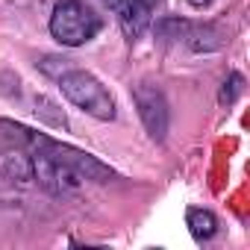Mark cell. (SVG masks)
I'll use <instances>...</instances> for the list:
<instances>
[{"mask_svg":"<svg viewBox=\"0 0 250 250\" xmlns=\"http://www.w3.org/2000/svg\"><path fill=\"white\" fill-rule=\"evenodd\" d=\"M0 177L15 186H30L33 183V156L24 147H12L0 153Z\"/></svg>","mask_w":250,"mask_h":250,"instance_id":"52a82bcc","label":"cell"},{"mask_svg":"<svg viewBox=\"0 0 250 250\" xmlns=\"http://www.w3.org/2000/svg\"><path fill=\"white\" fill-rule=\"evenodd\" d=\"M0 133H3L6 139H12V142H18L21 147H33V150H39V147L44 145V139H47V136H42V133L24 127V124L6 121V118H0Z\"/></svg>","mask_w":250,"mask_h":250,"instance_id":"30bf717a","label":"cell"},{"mask_svg":"<svg viewBox=\"0 0 250 250\" xmlns=\"http://www.w3.org/2000/svg\"><path fill=\"white\" fill-rule=\"evenodd\" d=\"M186 42H188V47L191 50H203V53H209V50H218L221 44H224V33L218 30V27H191L188 24V33H186Z\"/></svg>","mask_w":250,"mask_h":250,"instance_id":"9c48e42d","label":"cell"},{"mask_svg":"<svg viewBox=\"0 0 250 250\" xmlns=\"http://www.w3.org/2000/svg\"><path fill=\"white\" fill-rule=\"evenodd\" d=\"M39 150H44V153H50L53 159L71 165L83 180H91V183H109V180H115V171H112L106 162H100L97 156H91V153H85V150H80V147L62 145V142H56V139H44V145H42Z\"/></svg>","mask_w":250,"mask_h":250,"instance_id":"277c9868","label":"cell"},{"mask_svg":"<svg viewBox=\"0 0 250 250\" xmlns=\"http://www.w3.org/2000/svg\"><path fill=\"white\" fill-rule=\"evenodd\" d=\"M186 227H188V232H191V238H194L197 244H206V241H212L215 232H218V218H215L209 209L191 206V209L186 212Z\"/></svg>","mask_w":250,"mask_h":250,"instance_id":"ba28073f","label":"cell"},{"mask_svg":"<svg viewBox=\"0 0 250 250\" xmlns=\"http://www.w3.org/2000/svg\"><path fill=\"white\" fill-rule=\"evenodd\" d=\"M133 100H136V109H139V118L145 124L147 136L153 142H165L168 127H171V112H168V100L162 88L153 83H139L133 91Z\"/></svg>","mask_w":250,"mask_h":250,"instance_id":"3957f363","label":"cell"},{"mask_svg":"<svg viewBox=\"0 0 250 250\" xmlns=\"http://www.w3.org/2000/svg\"><path fill=\"white\" fill-rule=\"evenodd\" d=\"M241 91H244V77L229 74V80H224V85H221V103H235V97Z\"/></svg>","mask_w":250,"mask_h":250,"instance_id":"7c38bea8","label":"cell"},{"mask_svg":"<svg viewBox=\"0 0 250 250\" xmlns=\"http://www.w3.org/2000/svg\"><path fill=\"white\" fill-rule=\"evenodd\" d=\"M100 15L83 0H59L50 15V36L62 47H83L100 33Z\"/></svg>","mask_w":250,"mask_h":250,"instance_id":"7a4b0ae2","label":"cell"},{"mask_svg":"<svg viewBox=\"0 0 250 250\" xmlns=\"http://www.w3.org/2000/svg\"><path fill=\"white\" fill-rule=\"evenodd\" d=\"M188 3H191L194 9H203V6H209V3H212V0H188Z\"/></svg>","mask_w":250,"mask_h":250,"instance_id":"5bb4252c","label":"cell"},{"mask_svg":"<svg viewBox=\"0 0 250 250\" xmlns=\"http://www.w3.org/2000/svg\"><path fill=\"white\" fill-rule=\"evenodd\" d=\"M109 6L130 42H136L147 27H150V18H153V6L150 0H109Z\"/></svg>","mask_w":250,"mask_h":250,"instance_id":"8992f818","label":"cell"},{"mask_svg":"<svg viewBox=\"0 0 250 250\" xmlns=\"http://www.w3.org/2000/svg\"><path fill=\"white\" fill-rule=\"evenodd\" d=\"M59 88H62V97L71 106H77L80 112H85L97 121L115 118V97L94 74H88L83 68H71L59 77Z\"/></svg>","mask_w":250,"mask_h":250,"instance_id":"6da1fadb","label":"cell"},{"mask_svg":"<svg viewBox=\"0 0 250 250\" xmlns=\"http://www.w3.org/2000/svg\"><path fill=\"white\" fill-rule=\"evenodd\" d=\"M33 180H36L44 191H50V194H71V191H77L80 183H83V177H80L71 165L53 159V156L44 153V150H36V153H33Z\"/></svg>","mask_w":250,"mask_h":250,"instance_id":"5b68a950","label":"cell"},{"mask_svg":"<svg viewBox=\"0 0 250 250\" xmlns=\"http://www.w3.org/2000/svg\"><path fill=\"white\" fill-rule=\"evenodd\" d=\"M33 112H36V118H39V121L50 124V127H56V130H65V127H68L65 112H62V109H59L50 97H44V94L33 97Z\"/></svg>","mask_w":250,"mask_h":250,"instance_id":"8fae6325","label":"cell"},{"mask_svg":"<svg viewBox=\"0 0 250 250\" xmlns=\"http://www.w3.org/2000/svg\"><path fill=\"white\" fill-rule=\"evenodd\" d=\"M39 68H42L44 74H50L53 80H59V77H62L65 71H71L74 65H71L68 59H59V56H44V59L39 62Z\"/></svg>","mask_w":250,"mask_h":250,"instance_id":"4fadbf2b","label":"cell"}]
</instances>
